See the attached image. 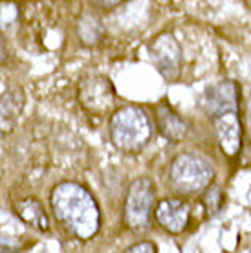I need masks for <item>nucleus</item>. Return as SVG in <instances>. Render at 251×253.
I'll use <instances>...</instances> for the list:
<instances>
[{
  "label": "nucleus",
  "instance_id": "nucleus-1",
  "mask_svg": "<svg viewBox=\"0 0 251 253\" xmlns=\"http://www.w3.org/2000/svg\"><path fill=\"white\" fill-rule=\"evenodd\" d=\"M55 218L81 241L94 239L101 226V213L94 196L76 182H63L50 196Z\"/></svg>",
  "mask_w": 251,
  "mask_h": 253
},
{
  "label": "nucleus",
  "instance_id": "nucleus-2",
  "mask_svg": "<svg viewBox=\"0 0 251 253\" xmlns=\"http://www.w3.org/2000/svg\"><path fill=\"white\" fill-rule=\"evenodd\" d=\"M152 121L138 105H126L110 118V139L120 151L138 152L149 145L152 138Z\"/></svg>",
  "mask_w": 251,
  "mask_h": 253
},
{
  "label": "nucleus",
  "instance_id": "nucleus-3",
  "mask_svg": "<svg viewBox=\"0 0 251 253\" xmlns=\"http://www.w3.org/2000/svg\"><path fill=\"white\" fill-rule=\"evenodd\" d=\"M169 178L180 195H196L213 184L214 171L206 160L195 154H180L170 164Z\"/></svg>",
  "mask_w": 251,
  "mask_h": 253
},
{
  "label": "nucleus",
  "instance_id": "nucleus-4",
  "mask_svg": "<svg viewBox=\"0 0 251 253\" xmlns=\"http://www.w3.org/2000/svg\"><path fill=\"white\" fill-rule=\"evenodd\" d=\"M156 208L154 185L149 178H138L128 185L123 220L132 231H143L151 226L152 211Z\"/></svg>",
  "mask_w": 251,
  "mask_h": 253
},
{
  "label": "nucleus",
  "instance_id": "nucleus-5",
  "mask_svg": "<svg viewBox=\"0 0 251 253\" xmlns=\"http://www.w3.org/2000/svg\"><path fill=\"white\" fill-rule=\"evenodd\" d=\"M77 97L90 114H105L112 108L116 92H114L112 83L107 77L86 76L79 83Z\"/></svg>",
  "mask_w": 251,
  "mask_h": 253
},
{
  "label": "nucleus",
  "instance_id": "nucleus-6",
  "mask_svg": "<svg viewBox=\"0 0 251 253\" xmlns=\"http://www.w3.org/2000/svg\"><path fill=\"white\" fill-rule=\"evenodd\" d=\"M213 125L222 152L229 158L237 156L242 147V123L239 118V110H224L213 116Z\"/></svg>",
  "mask_w": 251,
  "mask_h": 253
},
{
  "label": "nucleus",
  "instance_id": "nucleus-7",
  "mask_svg": "<svg viewBox=\"0 0 251 253\" xmlns=\"http://www.w3.org/2000/svg\"><path fill=\"white\" fill-rule=\"evenodd\" d=\"M151 55L154 64L158 66L160 74L167 79H174L180 72V59L182 51L176 42V39L170 33H164L151 44Z\"/></svg>",
  "mask_w": 251,
  "mask_h": 253
},
{
  "label": "nucleus",
  "instance_id": "nucleus-8",
  "mask_svg": "<svg viewBox=\"0 0 251 253\" xmlns=\"http://www.w3.org/2000/svg\"><path fill=\"white\" fill-rule=\"evenodd\" d=\"M154 215H156V220L162 228L172 235H178L187 228L191 209L180 198H165V200L156 204Z\"/></svg>",
  "mask_w": 251,
  "mask_h": 253
},
{
  "label": "nucleus",
  "instance_id": "nucleus-9",
  "mask_svg": "<svg viewBox=\"0 0 251 253\" xmlns=\"http://www.w3.org/2000/svg\"><path fill=\"white\" fill-rule=\"evenodd\" d=\"M24 107V94L22 90L0 77V132H9L17 120L20 110Z\"/></svg>",
  "mask_w": 251,
  "mask_h": 253
},
{
  "label": "nucleus",
  "instance_id": "nucleus-10",
  "mask_svg": "<svg viewBox=\"0 0 251 253\" xmlns=\"http://www.w3.org/2000/svg\"><path fill=\"white\" fill-rule=\"evenodd\" d=\"M208 112L216 116L224 110H239V86L231 81H224L206 90Z\"/></svg>",
  "mask_w": 251,
  "mask_h": 253
},
{
  "label": "nucleus",
  "instance_id": "nucleus-11",
  "mask_svg": "<svg viewBox=\"0 0 251 253\" xmlns=\"http://www.w3.org/2000/svg\"><path fill=\"white\" fill-rule=\"evenodd\" d=\"M156 123L160 134L170 141H182L187 136V123L167 103H160L156 107Z\"/></svg>",
  "mask_w": 251,
  "mask_h": 253
},
{
  "label": "nucleus",
  "instance_id": "nucleus-12",
  "mask_svg": "<svg viewBox=\"0 0 251 253\" xmlns=\"http://www.w3.org/2000/svg\"><path fill=\"white\" fill-rule=\"evenodd\" d=\"M15 211L26 224H30L32 228L39 229V231H48V228H50V220L46 216V211L41 206V202L33 200V198H26V200L19 202L15 206Z\"/></svg>",
  "mask_w": 251,
  "mask_h": 253
},
{
  "label": "nucleus",
  "instance_id": "nucleus-13",
  "mask_svg": "<svg viewBox=\"0 0 251 253\" xmlns=\"http://www.w3.org/2000/svg\"><path fill=\"white\" fill-rule=\"evenodd\" d=\"M77 33H79V39H81L84 44H97L103 37V24L97 17H92V15H86L79 20V26H77Z\"/></svg>",
  "mask_w": 251,
  "mask_h": 253
},
{
  "label": "nucleus",
  "instance_id": "nucleus-14",
  "mask_svg": "<svg viewBox=\"0 0 251 253\" xmlns=\"http://www.w3.org/2000/svg\"><path fill=\"white\" fill-rule=\"evenodd\" d=\"M19 19V7L13 2H2L0 4V30H6Z\"/></svg>",
  "mask_w": 251,
  "mask_h": 253
},
{
  "label": "nucleus",
  "instance_id": "nucleus-15",
  "mask_svg": "<svg viewBox=\"0 0 251 253\" xmlns=\"http://www.w3.org/2000/svg\"><path fill=\"white\" fill-rule=\"evenodd\" d=\"M220 204H222V193H220L218 187H211L209 185L206 189V195H204V206L208 209L209 215H214L216 211L220 209Z\"/></svg>",
  "mask_w": 251,
  "mask_h": 253
},
{
  "label": "nucleus",
  "instance_id": "nucleus-16",
  "mask_svg": "<svg viewBox=\"0 0 251 253\" xmlns=\"http://www.w3.org/2000/svg\"><path fill=\"white\" fill-rule=\"evenodd\" d=\"M126 253H156V246L152 242H138L134 246L126 248Z\"/></svg>",
  "mask_w": 251,
  "mask_h": 253
},
{
  "label": "nucleus",
  "instance_id": "nucleus-17",
  "mask_svg": "<svg viewBox=\"0 0 251 253\" xmlns=\"http://www.w3.org/2000/svg\"><path fill=\"white\" fill-rule=\"evenodd\" d=\"M123 0H94V4H97L103 9H112V7L120 6Z\"/></svg>",
  "mask_w": 251,
  "mask_h": 253
},
{
  "label": "nucleus",
  "instance_id": "nucleus-18",
  "mask_svg": "<svg viewBox=\"0 0 251 253\" xmlns=\"http://www.w3.org/2000/svg\"><path fill=\"white\" fill-rule=\"evenodd\" d=\"M6 59V50H4V44H2V41H0V63Z\"/></svg>",
  "mask_w": 251,
  "mask_h": 253
}]
</instances>
